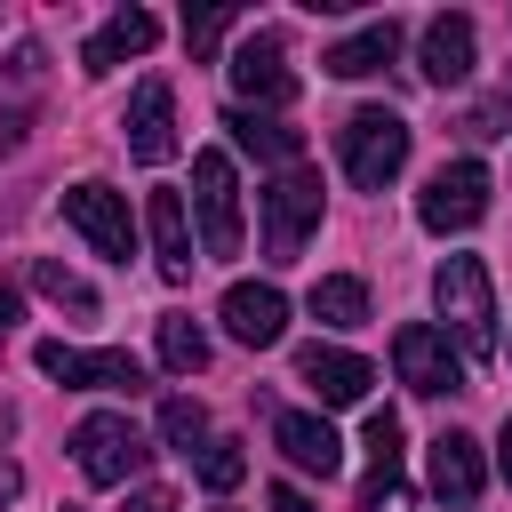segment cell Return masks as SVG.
I'll return each instance as SVG.
<instances>
[{
    "instance_id": "cell-1",
    "label": "cell",
    "mask_w": 512,
    "mask_h": 512,
    "mask_svg": "<svg viewBox=\"0 0 512 512\" xmlns=\"http://www.w3.org/2000/svg\"><path fill=\"white\" fill-rule=\"evenodd\" d=\"M432 304H440V320H448V336H456L464 360H488L496 352V288H488V264L480 256H448L432 272Z\"/></svg>"
},
{
    "instance_id": "cell-2",
    "label": "cell",
    "mask_w": 512,
    "mask_h": 512,
    "mask_svg": "<svg viewBox=\"0 0 512 512\" xmlns=\"http://www.w3.org/2000/svg\"><path fill=\"white\" fill-rule=\"evenodd\" d=\"M72 464H80V480H96V488H128V480L152 464V440H144L128 416L96 408V416L72 424Z\"/></svg>"
},
{
    "instance_id": "cell-3",
    "label": "cell",
    "mask_w": 512,
    "mask_h": 512,
    "mask_svg": "<svg viewBox=\"0 0 512 512\" xmlns=\"http://www.w3.org/2000/svg\"><path fill=\"white\" fill-rule=\"evenodd\" d=\"M400 168H408V120H400L392 104H360V112L344 120V176H352L360 192H384Z\"/></svg>"
},
{
    "instance_id": "cell-4",
    "label": "cell",
    "mask_w": 512,
    "mask_h": 512,
    "mask_svg": "<svg viewBox=\"0 0 512 512\" xmlns=\"http://www.w3.org/2000/svg\"><path fill=\"white\" fill-rule=\"evenodd\" d=\"M256 208H264V256L272 264H296L304 240H312V224H320V176L312 168H280L256 192Z\"/></svg>"
},
{
    "instance_id": "cell-5",
    "label": "cell",
    "mask_w": 512,
    "mask_h": 512,
    "mask_svg": "<svg viewBox=\"0 0 512 512\" xmlns=\"http://www.w3.org/2000/svg\"><path fill=\"white\" fill-rule=\"evenodd\" d=\"M416 216H424V232H472L488 216V168L480 160H440L416 192Z\"/></svg>"
},
{
    "instance_id": "cell-6",
    "label": "cell",
    "mask_w": 512,
    "mask_h": 512,
    "mask_svg": "<svg viewBox=\"0 0 512 512\" xmlns=\"http://www.w3.org/2000/svg\"><path fill=\"white\" fill-rule=\"evenodd\" d=\"M192 208H200V256H240V176L232 152L192 160Z\"/></svg>"
},
{
    "instance_id": "cell-7",
    "label": "cell",
    "mask_w": 512,
    "mask_h": 512,
    "mask_svg": "<svg viewBox=\"0 0 512 512\" xmlns=\"http://www.w3.org/2000/svg\"><path fill=\"white\" fill-rule=\"evenodd\" d=\"M64 224H72V232H80V240H88L104 264H128V256H136V224H128V200H120L112 184H96V176L64 192Z\"/></svg>"
},
{
    "instance_id": "cell-8",
    "label": "cell",
    "mask_w": 512,
    "mask_h": 512,
    "mask_svg": "<svg viewBox=\"0 0 512 512\" xmlns=\"http://www.w3.org/2000/svg\"><path fill=\"white\" fill-rule=\"evenodd\" d=\"M32 360H40V376H56L72 392H144V360L136 352H80V344L48 336Z\"/></svg>"
},
{
    "instance_id": "cell-9",
    "label": "cell",
    "mask_w": 512,
    "mask_h": 512,
    "mask_svg": "<svg viewBox=\"0 0 512 512\" xmlns=\"http://www.w3.org/2000/svg\"><path fill=\"white\" fill-rule=\"evenodd\" d=\"M392 368H400V384H408V392H424V400H440V392H464V352L448 344V328H424V320H408V328L392 336Z\"/></svg>"
},
{
    "instance_id": "cell-10",
    "label": "cell",
    "mask_w": 512,
    "mask_h": 512,
    "mask_svg": "<svg viewBox=\"0 0 512 512\" xmlns=\"http://www.w3.org/2000/svg\"><path fill=\"white\" fill-rule=\"evenodd\" d=\"M40 96H48V48H40V40H16V48H8V64H0V160L24 144V128H32Z\"/></svg>"
},
{
    "instance_id": "cell-11",
    "label": "cell",
    "mask_w": 512,
    "mask_h": 512,
    "mask_svg": "<svg viewBox=\"0 0 512 512\" xmlns=\"http://www.w3.org/2000/svg\"><path fill=\"white\" fill-rule=\"evenodd\" d=\"M224 72H232V88H240L248 104H264V112L296 104V72H288V40H280V32H248Z\"/></svg>"
},
{
    "instance_id": "cell-12",
    "label": "cell",
    "mask_w": 512,
    "mask_h": 512,
    "mask_svg": "<svg viewBox=\"0 0 512 512\" xmlns=\"http://www.w3.org/2000/svg\"><path fill=\"white\" fill-rule=\"evenodd\" d=\"M120 136H128V152L144 160V168H160V160H176V88L152 72V80H136V96H128V120H120Z\"/></svg>"
},
{
    "instance_id": "cell-13",
    "label": "cell",
    "mask_w": 512,
    "mask_h": 512,
    "mask_svg": "<svg viewBox=\"0 0 512 512\" xmlns=\"http://www.w3.org/2000/svg\"><path fill=\"white\" fill-rule=\"evenodd\" d=\"M216 320H224V336L232 344H280V328H288V296L272 288V280H232L224 288V304H216Z\"/></svg>"
},
{
    "instance_id": "cell-14",
    "label": "cell",
    "mask_w": 512,
    "mask_h": 512,
    "mask_svg": "<svg viewBox=\"0 0 512 512\" xmlns=\"http://www.w3.org/2000/svg\"><path fill=\"white\" fill-rule=\"evenodd\" d=\"M296 376L312 384L320 408H360L368 384H376V368H368L360 352H336V344H304V352H296Z\"/></svg>"
},
{
    "instance_id": "cell-15",
    "label": "cell",
    "mask_w": 512,
    "mask_h": 512,
    "mask_svg": "<svg viewBox=\"0 0 512 512\" xmlns=\"http://www.w3.org/2000/svg\"><path fill=\"white\" fill-rule=\"evenodd\" d=\"M152 40H160V16H152V8H112V16L88 32V48H80V72H88V80H104V72H120L128 56H144Z\"/></svg>"
},
{
    "instance_id": "cell-16",
    "label": "cell",
    "mask_w": 512,
    "mask_h": 512,
    "mask_svg": "<svg viewBox=\"0 0 512 512\" xmlns=\"http://www.w3.org/2000/svg\"><path fill=\"white\" fill-rule=\"evenodd\" d=\"M472 56H480L472 16H432L424 40H416V72H424L432 88H464V80H472Z\"/></svg>"
},
{
    "instance_id": "cell-17",
    "label": "cell",
    "mask_w": 512,
    "mask_h": 512,
    "mask_svg": "<svg viewBox=\"0 0 512 512\" xmlns=\"http://www.w3.org/2000/svg\"><path fill=\"white\" fill-rule=\"evenodd\" d=\"M144 232H152V264H160V280H192V216H184V192H152L144 200Z\"/></svg>"
},
{
    "instance_id": "cell-18",
    "label": "cell",
    "mask_w": 512,
    "mask_h": 512,
    "mask_svg": "<svg viewBox=\"0 0 512 512\" xmlns=\"http://www.w3.org/2000/svg\"><path fill=\"white\" fill-rule=\"evenodd\" d=\"M272 448H280L296 472H320V480L344 464V440H336V424H328V416H304V408H280V416H272Z\"/></svg>"
},
{
    "instance_id": "cell-19",
    "label": "cell",
    "mask_w": 512,
    "mask_h": 512,
    "mask_svg": "<svg viewBox=\"0 0 512 512\" xmlns=\"http://www.w3.org/2000/svg\"><path fill=\"white\" fill-rule=\"evenodd\" d=\"M424 480H432V496H440V504H472V496H480V480H488L480 440H472V432H440V440H432Z\"/></svg>"
},
{
    "instance_id": "cell-20",
    "label": "cell",
    "mask_w": 512,
    "mask_h": 512,
    "mask_svg": "<svg viewBox=\"0 0 512 512\" xmlns=\"http://www.w3.org/2000/svg\"><path fill=\"white\" fill-rule=\"evenodd\" d=\"M224 128H232V144H240L248 160H272V168H304V136H296L288 120H272V112H248V104H232V112H224Z\"/></svg>"
},
{
    "instance_id": "cell-21",
    "label": "cell",
    "mask_w": 512,
    "mask_h": 512,
    "mask_svg": "<svg viewBox=\"0 0 512 512\" xmlns=\"http://www.w3.org/2000/svg\"><path fill=\"white\" fill-rule=\"evenodd\" d=\"M392 56H400V24H392V16H376V24H360L352 40H336L320 64H328L336 80H368V72H384Z\"/></svg>"
},
{
    "instance_id": "cell-22",
    "label": "cell",
    "mask_w": 512,
    "mask_h": 512,
    "mask_svg": "<svg viewBox=\"0 0 512 512\" xmlns=\"http://www.w3.org/2000/svg\"><path fill=\"white\" fill-rule=\"evenodd\" d=\"M304 304H312V320H320V328H360V320H368V288H360L352 272L312 280V296H304Z\"/></svg>"
},
{
    "instance_id": "cell-23",
    "label": "cell",
    "mask_w": 512,
    "mask_h": 512,
    "mask_svg": "<svg viewBox=\"0 0 512 512\" xmlns=\"http://www.w3.org/2000/svg\"><path fill=\"white\" fill-rule=\"evenodd\" d=\"M160 368L168 376H200L208 368V328L192 312H160Z\"/></svg>"
},
{
    "instance_id": "cell-24",
    "label": "cell",
    "mask_w": 512,
    "mask_h": 512,
    "mask_svg": "<svg viewBox=\"0 0 512 512\" xmlns=\"http://www.w3.org/2000/svg\"><path fill=\"white\" fill-rule=\"evenodd\" d=\"M24 280H32V288H40L48 304H64L72 320H96V312H104V304H96V288H88L80 272H64L56 256H32V272H24Z\"/></svg>"
},
{
    "instance_id": "cell-25",
    "label": "cell",
    "mask_w": 512,
    "mask_h": 512,
    "mask_svg": "<svg viewBox=\"0 0 512 512\" xmlns=\"http://www.w3.org/2000/svg\"><path fill=\"white\" fill-rule=\"evenodd\" d=\"M160 440H168V448H184V456H192V448H208V408H200V400H184V392H168V400H160Z\"/></svg>"
},
{
    "instance_id": "cell-26",
    "label": "cell",
    "mask_w": 512,
    "mask_h": 512,
    "mask_svg": "<svg viewBox=\"0 0 512 512\" xmlns=\"http://www.w3.org/2000/svg\"><path fill=\"white\" fill-rule=\"evenodd\" d=\"M240 480H248V456H240V440H208V448H200V488L232 496Z\"/></svg>"
},
{
    "instance_id": "cell-27",
    "label": "cell",
    "mask_w": 512,
    "mask_h": 512,
    "mask_svg": "<svg viewBox=\"0 0 512 512\" xmlns=\"http://www.w3.org/2000/svg\"><path fill=\"white\" fill-rule=\"evenodd\" d=\"M224 32H232V8H192V16H184V48H192V64H208V56L224 48Z\"/></svg>"
},
{
    "instance_id": "cell-28",
    "label": "cell",
    "mask_w": 512,
    "mask_h": 512,
    "mask_svg": "<svg viewBox=\"0 0 512 512\" xmlns=\"http://www.w3.org/2000/svg\"><path fill=\"white\" fill-rule=\"evenodd\" d=\"M368 464H392V472H400V416H392V408L368 416Z\"/></svg>"
},
{
    "instance_id": "cell-29",
    "label": "cell",
    "mask_w": 512,
    "mask_h": 512,
    "mask_svg": "<svg viewBox=\"0 0 512 512\" xmlns=\"http://www.w3.org/2000/svg\"><path fill=\"white\" fill-rule=\"evenodd\" d=\"M128 512H176V496H168V488H136V496H128Z\"/></svg>"
},
{
    "instance_id": "cell-30",
    "label": "cell",
    "mask_w": 512,
    "mask_h": 512,
    "mask_svg": "<svg viewBox=\"0 0 512 512\" xmlns=\"http://www.w3.org/2000/svg\"><path fill=\"white\" fill-rule=\"evenodd\" d=\"M16 488H24V472H16V456H0V504H16Z\"/></svg>"
},
{
    "instance_id": "cell-31",
    "label": "cell",
    "mask_w": 512,
    "mask_h": 512,
    "mask_svg": "<svg viewBox=\"0 0 512 512\" xmlns=\"http://www.w3.org/2000/svg\"><path fill=\"white\" fill-rule=\"evenodd\" d=\"M16 312H24V304H16V288H0V344H8V328H16Z\"/></svg>"
},
{
    "instance_id": "cell-32",
    "label": "cell",
    "mask_w": 512,
    "mask_h": 512,
    "mask_svg": "<svg viewBox=\"0 0 512 512\" xmlns=\"http://www.w3.org/2000/svg\"><path fill=\"white\" fill-rule=\"evenodd\" d=\"M272 512H312V504H304L296 488H272Z\"/></svg>"
},
{
    "instance_id": "cell-33",
    "label": "cell",
    "mask_w": 512,
    "mask_h": 512,
    "mask_svg": "<svg viewBox=\"0 0 512 512\" xmlns=\"http://www.w3.org/2000/svg\"><path fill=\"white\" fill-rule=\"evenodd\" d=\"M496 472H504V488H512V424H504V440H496Z\"/></svg>"
},
{
    "instance_id": "cell-34",
    "label": "cell",
    "mask_w": 512,
    "mask_h": 512,
    "mask_svg": "<svg viewBox=\"0 0 512 512\" xmlns=\"http://www.w3.org/2000/svg\"><path fill=\"white\" fill-rule=\"evenodd\" d=\"M64 512H80V504H64Z\"/></svg>"
}]
</instances>
